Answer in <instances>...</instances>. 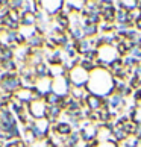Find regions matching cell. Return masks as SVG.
I'll return each mask as SVG.
<instances>
[{"label":"cell","mask_w":141,"mask_h":147,"mask_svg":"<svg viewBox=\"0 0 141 147\" xmlns=\"http://www.w3.org/2000/svg\"><path fill=\"white\" fill-rule=\"evenodd\" d=\"M90 86L91 90H94L96 96L99 94H109L112 91V86H114V82H112V78L109 76V73L105 71V70H96L94 74L91 76L90 79Z\"/></svg>","instance_id":"cell-1"},{"label":"cell","mask_w":141,"mask_h":147,"mask_svg":"<svg viewBox=\"0 0 141 147\" xmlns=\"http://www.w3.org/2000/svg\"><path fill=\"white\" fill-rule=\"evenodd\" d=\"M68 76H70V82H72L74 86H84V85H86V82H88V71H85V70L80 67H73V68H70V73H68Z\"/></svg>","instance_id":"cell-2"},{"label":"cell","mask_w":141,"mask_h":147,"mask_svg":"<svg viewBox=\"0 0 141 147\" xmlns=\"http://www.w3.org/2000/svg\"><path fill=\"white\" fill-rule=\"evenodd\" d=\"M29 109H30V114L34 115L35 118L38 120H41L44 115H47V111H49V106L44 105L43 102H32L30 103V106H29Z\"/></svg>","instance_id":"cell-3"},{"label":"cell","mask_w":141,"mask_h":147,"mask_svg":"<svg viewBox=\"0 0 141 147\" xmlns=\"http://www.w3.org/2000/svg\"><path fill=\"white\" fill-rule=\"evenodd\" d=\"M86 103H88L90 109H93V112H97L103 106V100H102L100 96H96V94H90L86 97Z\"/></svg>","instance_id":"cell-4"},{"label":"cell","mask_w":141,"mask_h":147,"mask_svg":"<svg viewBox=\"0 0 141 147\" xmlns=\"http://www.w3.org/2000/svg\"><path fill=\"white\" fill-rule=\"evenodd\" d=\"M55 129L59 135H64V137H70L72 135V126L68 123H58Z\"/></svg>","instance_id":"cell-5"},{"label":"cell","mask_w":141,"mask_h":147,"mask_svg":"<svg viewBox=\"0 0 141 147\" xmlns=\"http://www.w3.org/2000/svg\"><path fill=\"white\" fill-rule=\"evenodd\" d=\"M35 15L34 14H30V12H21V24H24V26H32L35 23Z\"/></svg>","instance_id":"cell-6"},{"label":"cell","mask_w":141,"mask_h":147,"mask_svg":"<svg viewBox=\"0 0 141 147\" xmlns=\"http://www.w3.org/2000/svg\"><path fill=\"white\" fill-rule=\"evenodd\" d=\"M46 99V103L47 106H55L56 103H59V100H61V97H59L56 92H49V94L44 97Z\"/></svg>","instance_id":"cell-7"},{"label":"cell","mask_w":141,"mask_h":147,"mask_svg":"<svg viewBox=\"0 0 141 147\" xmlns=\"http://www.w3.org/2000/svg\"><path fill=\"white\" fill-rule=\"evenodd\" d=\"M49 73H50V70L47 68V65H46V64L40 62V64L36 65V68H35V74L38 76V78H44V76H47Z\"/></svg>","instance_id":"cell-8"},{"label":"cell","mask_w":141,"mask_h":147,"mask_svg":"<svg viewBox=\"0 0 141 147\" xmlns=\"http://www.w3.org/2000/svg\"><path fill=\"white\" fill-rule=\"evenodd\" d=\"M109 105H111L112 108L121 106V105H123V96H121V94H114L112 99H111V102H109Z\"/></svg>","instance_id":"cell-9"},{"label":"cell","mask_w":141,"mask_h":147,"mask_svg":"<svg viewBox=\"0 0 141 147\" xmlns=\"http://www.w3.org/2000/svg\"><path fill=\"white\" fill-rule=\"evenodd\" d=\"M82 30H84L85 35L91 36V35H96V34H97V26H96V24H86Z\"/></svg>","instance_id":"cell-10"},{"label":"cell","mask_w":141,"mask_h":147,"mask_svg":"<svg viewBox=\"0 0 141 147\" xmlns=\"http://www.w3.org/2000/svg\"><path fill=\"white\" fill-rule=\"evenodd\" d=\"M80 67H82L85 71H91V70H94L96 68V65L93 61H88V59H85V61L80 62Z\"/></svg>","instance_id":"cell-11"},{"label":"cell","mask_w":141,"mask_h":147,"mask_svg":"<svg viewBox=\"0 0 141 147\" xmlns=\"http://www.w3.org/2000/svg\"><path fill=\"white\" fill-rule=\"evenodd\" d=\"M100 21V14H91L88 15V18H86V24H96Z\"/></svg>","instance_id":"cell-12"},{"label":"cell","mask_w":141,"mask_h":147,"mask_svg":"<svg viewBox=\"0 0 141 147\" xmlns=\"http://www.w3.org/2000/svg\"><path fill=\"white\" fill-rule=\"evenodd\" d=\"M29 44H30V47H40L43 44V40L40 36H32L29 40Z\"/></svg>","instance_id":"cell-13"},{"label":"cell","mask_w":141,"mask_h":147,"mask_svg":"<svg viewBox=\"0 0 141 147\" xmlns=\"http://www.w3.org/2000/svg\"><path fill=\"white\" fill-rule=\"evenodd\" d=\"M11 105H12V109H14V111L17 112L18 115H20V114H21V111H23V106H21V103H17V102H12V103H11Z\"/></svg>","instance_id":"cell-14"},{"label":"cell","mask_w":141,"mask_h":147,"mask_svg":"<svg viewBox=\"0 0 141 147\" xmlns=\"http://www.w3.org/2000/svg\"><path fill=\"white\" fill-rule=\"evenodd\" d=\"M2 65L5 70H15V64L12 61H5V62H2Z\"/></svg>","instance_id":"cell-15"},{"label":"cell","mask_w":141,"mask_h":147,"mask_svg":"<svg viewBox=\"0 0 141 147\" xmlns=\"http://www.w3.org/2000/svg\"><path fill=\"white\" fill-rule=\"evenodd\" d=\"M120 91H121V96H128V94H131V92H132V88H131V86H123Z\"/></svg>","instance_id":"cell-16"},{"label":"cell","mask_w":141,"mask_h":147,"mask_svg":"<svg viewBox=\"0 0 141 147\" xmlns=\"http://www.w3.org/2000/svg\"><path fill=\"white\" fill-rule=\"evenodd\" d=\"M15 41H17V42H20V44H21V42L24 41V35H20V34H17V38H15Z\"/></svg>","instance_id":"cell-17"},{"label":"cell","mask_w":141,"mask_h":147,"mask_svg":"<svg viewBox=\"0 0 141 147\" xmlns=\"http://www.w3.org/2000/svg\"><path fill=\"white\" fill-rule=\"evenodd\" d=\"M140 99H141V91L138 90L137 92H135V100H140Z\"/></svg>","instance_id":"cell-18"},{"label":"cell","mask_w":141,"mask_h":147,"mask_svg":"<svg viewBox=\"0 0 141 147\" xmlns=\"http://www.w3.org/2000/svg\"><path fill=\"white\" fill-rule=\"evenodd\" d=\"M137 135L141 138V124H138V126H137Z\"/></svg>","instance_id":"cell-19"},{"label":"cell","mask_w":141,"mask_h":147,"mask_svg":"<svg viewBox=\"0 0 141 147\" xmlns=\"http://www.w3.org/2000/svg\"><path fill=\"white\" fill-rule=\"evenodd\" d=\"M135 24H137L138 29H141V20H137V21H135Z\"/></svg>","instance_id":"cell-20"},{"label":"cell","mask_w":141,"mask_h":147,"mask_svg":"<svg viewBox=\"0 0 141 147\" xmlns=\"http://www.w3.org/2000/svg\"><path fill=\"white\" fill-rule=\"evenodd\" d=\"M0 147H2V141H0Z\"/></svg>","instance_id":"cell-21"},{"label":"cell","mask_w":141,"mask_h":147,"mask_svg":"<svg viewBox=\"0 0 141 147\" xmlns=\"http://www.w3.org/2000/svg\"><path fill=\"white\" fill-rule=\"evenodd\" d=\"M64 147H67V146H64Z\"/></svg>","instance_id":"cell-22"},{"label":"cell","mask_w":141,"mask_h":147,"mask_svg":"<svg viewBox=\"0 0 141 147\" xmlns=\"http://www.w3.org/2000/svg\"><path fill=\"white\" fill-rule=\"evenodd\" d=\"M140 20H141V17H140Z\"/></svg>","instance_id":"cell-23"}]
</instances>
